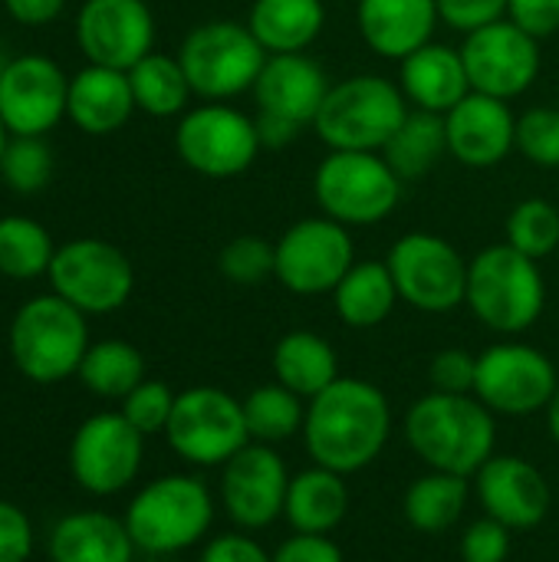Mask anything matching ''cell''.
I'll use <instances>...</instances> for the list:
<instances>
[{"label":"cell","instance_id":"obj_1","mask_svg":"<svg viewBox=\"0 0 559 562\" xmlns=\"http://www.w3.org/2000/svg\"><path fill=\"white\" fill-rule=\"evenodd\" d=\"M392 435V405L382 389L366 379L339 375L329 389L306 402L303 441L313 464L343 477L366 471Z\"/></svg>","mask_w":559,"mask_h":562},{"label":"cell","instance_id":"obj_2","mask_svg":"<svg viewBox=\"0 0 559 562\" xmlns=\"http://www.w3.org/2000/svg\"><path fill=\"white\" fill-rule=\"evenodd\" d=\"M405 441L432 471L474 477L494 458L497 422L478 395L428 392L405 412Z\"/></svg>","mask_w":559,"mask_h":562},{"label":"cell","instance_id":"obj_3","mask_svg":"<svg viewBox=\"0 0 559 562\" xmlns=\"http://www.w3.org/2000/svg\"><path fill=\"white\" fill-rule=\"evenodd\" d=\"M16 372L36 385H56L79 372L89 342L86 313L56 293L26 300L7 333Z\"/></svg>","mask_w":559,"mask_h":562},{"label":"cell","instance_id":"obj_4","mask_svg":"<svg viewBox=\"0 0 559 562\" xmlns=\"http://www.w3.org/2000/svg\"><path fill=\"white\" fill-rule=\"evenodd\" d=\"M465 303L488 329L521 336L540 319L547 306V283L537 260L524 257L511 244H494L468 260Z\"/></svg>","mask_w":559,"mask_h":562},{"label":"cell","instance_id":"obj_5","mask_svg":"<svg viewBox=\"0 0 559 562\" xmlns=\"http://www.w3.org/2000/svg\"><path fill=\"white\" fill-rule=\"evenodd\" d=\"M128 537L135 550L171 557L198 547L214 524V497L201 477L165 474L145 484L125 510Z\"/></svg>","mask_w":559,"mask_h":562},{"label":"cell","instance_id":"obj_6","mask_svg":"<svg viewBox=\"0 0 559 562\" xmlns=\"http://www.w3.org/2000/svg\"><path fill=\"white\" fill-rule=\"evenodd\" d=\"M405 115L409 99L392 79L359 72L329 86L313 128L329 151H382Z\"/></svg>","mask_w":559,"mask_h":562},{"label":"cell","instance_id":"obj_7","mask_svg":"<svg viewBox=\"0 0 559 562\" xmlns=\"http://www.w3.org/2000/svg\"><path fill=\"white\" fill-rule=\"evenodd\" d=\"M267 49L237 20L198 23L178 49V63L191 82V92L208 102H227L241 92H254V82L267 63Z\"/></svg>","mask_w":559,"mask_h":562},{"label":"cell","instance_id":"obj_8","mask_svg":"<svg viewBox=\"0 0 559 562\" xmlns=\"http://www.w3.org/2000/svg\"><path fill=\"white\" fill-rule=\"evenodd\" d=\"M313 194L326 217L369 227L399 207L402 178L382 151H329L313 175Z\"/></svg>","mask_w":559,"mask_h":562},{"label":"cell","instance_id":"obj_9","mask_svg":"<svg viewBox=\"0 0 559 562\" xmlns=\"http://www.w3.org/2000/svg\"><path fill=\"white\" fill-rule=\"evenodd\" d=\"M165 438L181 461L194 468H224L241 448L250 445L244 402L224 389L194 385L175 398Z\"/></svg>","mask_w":559,"mask_h":562},{"label":"cell","instance_id":"obj_10","mask_svg":"<svg viewBox=\"0 0 559 562\" xmlns=\"http://www.w3.org/2000/svg\"><path fill=\"white\" fill-rule=\"evenodd\" d=\"M49 286L86 316H105L128 303L135 290L132 260L109 240L76 237L56 247L49 263Z\"/></svg>","mask_w":559,"mask_h":562},{"label":"cell","instance_id":"obj_11","mask_svg":"<svg viewBox=\"0 0 559 562\" xmlns=\"http://www.w3.org/2000/svg\"><path fill=\"white\" fill-rule=\"evenodd\" d=\"M257 122L234 105L204 102L188 109L175 128L178 158L204 178H237L260 155Z\"/></svg>","mask_w":559,"mask_h":562},{"label":"cell","instance_id":"obj_12","mask_svg":"<svg viewBox=\"0 0 559 562\" xmlns=\"http://www.w3.org/2000/svg\"><path fill=\"white\" fill-rule=\"evenodd\" d=\"M399 300L422 313H451L468 293V260L438 234L412 231L385 257Z\"/></svg>","mask_w":559,"mask_h":562},{"label":"cell","instance_id":"obj_13","mask_svg":"<svg viewBox=\"0 0 559 562\" xmlns=\"http://www.w3.org/2000/svg\"><path fill=\"white\" fill-rule=\"evenodd\" d=\"M277 247V270L283 290L297 296H320L333 293L339 280L356 263V247L349 227L333 217H303L280 234Z\"/></svg>","mask_w":559,"mask_h":562},{"label":"cell","instance_id":"obj_14","mask_svg":"<svg viewBox=\"0 0 559 562\" xmlns=\"http://www.w3.org/2000/svg\"><path fill=\"white\" fill-rule=\"evenodd\" d=\"M557 366L527 342H497L478 356L474 395L504 418L547 412L557 395Z\"/></svg>","mask_w":559,"mask_h":562},{"label":"cell","instance_id":"obj_15","mask_svg":"<svg viewBox=\"0 0 559 562\" xmlns=\"http://www.w3.org/2000/svg\"><path fill=\"white\" fill-rule=\"evenodd\" d=\"M145 435L135 431L122 412H99L86 418L69 441V471L86 494H122L142 471Z\"/></svg>","mask_w":559,"mask_h":562},{"label":"cell","instance_id":"obj_16","mask_svg":"<svg viewBox=\"0 0 559 562\" xmlns=\"http://www.w3.org/2000/svg\"><path fill=\"white\" fill-rule=\"evenodd\" d=\"M461 59L471 92L511 102L524 95L540 72V40L524 33L514 20H497L465 36Z\"/></svg>","mask_w":559,"mask_h":562},{"label":"cell","instance_id":"obj_17","mask_svg":"<svg viewBox=\"0 0 559 562\" xmlns=\"http://www.w3.org/2000/svg\"><path fill=\"white\" fill-rule=\"evenodd\" d=\"M290 471L273 445L250 441L221 468V504L234 527L264 530L283 517Z\"/></svg>","mask_w":559,"mask_h":562},{"label":"cell","instance_id":"obj_18","mask_svg":"<svg viewBox=\"0 0 559 562\" xmlns=\"http://www.w3.org/2000/svg\"><path fill=\"white\" fill-rule=\"evenodd\" d=\"M69 79L56 59L13 56L0 76V122L10 135H46L66 119Z\"/></svg>","mask_w":559,"mask_h":562},{"label":"cell","instance_id":"obj_19","mask_svg":"<svg viewBox=\"0 0 559 562\" xmlns=\"http://www.w3.org/2000/svg\"><path fill=\"white\" fill-rule=\"evenodd\" d=\"M76 43L92 66L128 72L155 46V16L145 0H86L76 13Z\"/></svg>","mask_w":559,"mask_h":562},{"label":"cell","instance_id":"obj_20","mask_svg":"<svg viewBox=\"0 0 559 562\" xmlns=\"http://www.w3.org/2000/svg\"><path fill=\"white\" fill-rule=\"evenodd\" d=\"M474 487L484 514L507 530H534L547 520L554 507V491L547 477L517 454H494L474 474Z\"/></svg>","mask_w":559,"mask_h":562},{"label":"cell","instance_id":"obj_21","mask_svg":"<svg viewBox=\"0 0 559 562\" xmlns=\"http://www.w3.org/2000/svg\"><path fill=\"white\" fill-rule=\"evenodd\" d=\"M448 151L465 168H494L517 148V115L504 99L468 92L445 112Z\"/></svg>","mask_w":559,"mask_h":562},{"label":"cell","instance_id":"obj_22","mask_svg":"<svg viewBox=\"0 0 559 562\" xmlns=\"http://www.w3.org/2000/svg\"><path fill=\"white\" fill-rule=\"evenodd\" d=\"M329 92V79L316 59L306 53H273L267 56L257 82H254V102L257 112L280 115L303 125H313L320 115V105Z\"/></svg>","mask_w":559,"mask_h":562},{"label":"cell","instance_id":"obj_23","mask_svg":"<svg viewBox=\"0 0 559 562\" xmlns=\"http://www.w3.org/2000/svg\"><path fill=\"white\" fill-rule=\"evenodd\" d=\"M438 20V0H359L356 7L366 46L399 63L432 43Z\"/></svg>","mask_w":559,"mask_h":562},{"label":"cell","instance_id":"obj_24","mask_svg":"<svg viewBox=\"0 0 559 562\" xmlns=\"http://www.w3.org/2000/svg\"><path fill=\"white\" fill-rule=\"evenodd\" d=\"M135 112V95L128 72L109 66H82L69 79L66 119L86 135H112L119 132Z\"/></svg>","mask_w":559,"mask_h":562},{"label":"cell","instance_id":"obj_25","mask_svg":"<svg viewBox=\"0 0 559 562\" xmlns=\"http://www.w3.org/2000/svg\"><path fill=\"white\" fill-rule=\"evenodd\" d=\"M402 95L425 112H451L468 92V69L461 59V49H451L445 43H425L422 49L409 53L402 59Z\"/></svg>","mask_w":559,"mask_h":562},{"label":"cell","instance_id":"obj_26","mask_svg":"<svg viewBox=\"0 0 559 562\" xmlns=\"http://www.w3.org/2000/svg\"><path fill=\"white\" fill-rule=\"evenodd\" d=\"M349 514V487L346 477L329 468H306L290 477L283 520L293 533L329 537Z\"/></svg>","mask_w":559,"mask_h":562},{"label":"cell","instance_id":"obj_27","mask_svg":"<svg viewBox=\"0 0 559 562\" xmlns=\"http://www.w3.org/2000/svg\"><path fill=\"white\" fill-rule=\"evenodd\" d=\"M135 540L125 520L99 510L63 517L49 533V562H132Z\"/></svg>","mask_w":559,"mask_h":562},{"label":"cell","instance_id":"obj_28","mask_svg":"<svg viewBox=\"0 0 559 562\" xmlns=\"http://www.w3.org/2000/svg\"><path fill=\"white\" fill-rule=\"evenodd\" d=\"M326 23L323 0H254L247 13L250 33L273 53H303L316 43Z\"/></svg>","mask_w":559,"mask_h":562},{"label":"cell","instance_id":"obj_29","mask_svg":"<svg viewBox=\"0 0 559 562\" xmlns=\"http://www.w3.org/2000/svg\"><path fill=\"white\" fill-rule=\"evenodd\" d=\"M273 375L280 385L310 402L339 379V359L329 339H323L320 333L293 329L273 346Z\"/></svg>","mask_w":559,"mask_h":562},{"label":"cell","instance_id":"obj_30","mask_svg":"<svg viewBox=\"0 0 559 562\" xmlns=\"http://www.w3.org/2000/svg\"><path fill=\"white\" fill-rule=\"evenodd\" d=\"M399 303V286L385 260H362L333 290L336 316L353 329H372L392 316Z\"/></svg>","mask_w":559,"mask_h":562},{"label":"cell","instance_id":"obj_31","mask_svg":"<svg viewBox=\"0 0 559 562\" xmlns=\"http://www.w3.org/2000/svg\"><path fill=\"white\" fill-rule=\"evenodd\" d=\"M471 477L448 474V471H432L415 477L402 497V514L412 530L418 533H445L451 530L471 501Z\"/></svg>","mask_w":559,"mask_h":562},{"label":"cell","instance_id":"obj_32","mask_svg":"<svg viewBox=\"0 0 559 562\" xmlns=\"http://www.w3.org/2000/svg\"><path fill=\"white\" fill-rule=\"evenodd\" d=\"M448 151V132H445V115L438 112H425L415 109L405 115V122L399 125V132L389 138V145L382 148L385 161L392 165V171L402 181H415L425 178Z\"/></svg>","mask_w":559,"mask_h":562},{"label":"cell","instance_id":"obj_33","mask_svg":"<svg viewBox=\"0 0 559 562\" xmlns=\"http://www.w3.org/2000/svg\"><path fill=\"white\" fill-rule=\"evenodd\" d=\"M128 82H132L135 109H142L152 119L185 115L188 99L194 95L178 56L155 53V49L128 69Z\"/></svg>","mask_w":559,"mask_h":562},{"label":"cell","instance_id":"obj_34","mask_svg":"<svg viewBox=\"0 0 559 562\" xmlns=\"http://www.w3.org/2000/svg\"><path fill=\"white\" fill-rule=\"evenodd\" d=\"M76 375L92 395L122 402L135 385L145 382V359L125 339H102L86 349Z\"/></svg>","mask_w":559,"mask_h":562},{"label":"cell","instance_id":"obj_35","mask_svg":"<svg viewBox=\"0 0 559 562\" xmlns=\"http://www.w3.org/2000/svg\"><path fill=\"white\" fill-rule=\"evenodd\" d=\"M244 422H247L250 441H257V445H280V441L293 438L297 431H303L306 405H303V398L297 392H290L280 382L257 385L244 398Z\"/></svg>","mask_w":559,"mask_h":562},{"label":"cell","instance_id":"obj_36","mask_svg":"<svg viewBox=\"0 0 559 562\" xmlns=\"http://www.w3.org/2000/svg\"><path fill=\"white\" fill-rule=\"evenodd\" d=\"M56 244L49 231L33 217H0V273L10 280H36L49 273Z\"/></svg>","mask_w":559,"mask_h":562},{"label":"cell","instance_id":"obj_37","mask_svg":"<svg viewBox=\"0 0 559 562\" xmlns=\"http://www.w3.org/2000/svg\"><path fill=\"white\" fill-rule=\"evenodd\" d=\"M504 234L514 250L530 260H544L559 247V211L547 198H524L504 224Z\"/></svg>","mask_w":559,"mask_h":562},{"label":"cell","instance_id":"obj_38","mask_svg":"<svg viewBox=\"0 0 559 562\" xmlns=\"http://www.w3.org/2000/svg\"><path fill=\"white\" fill-rule=\"evenodd\" d=\"M53 178V148L43 135H10L0 158V181L16 194H36Z\"/></svg>","mask_w":559,"mask_h":562},{"label":"cell","instance_id":"obj_39","mask_svg":"<svg viewBox=\"0 0 559 562\" xmlns=\"http://www.w3.org/2000/svg\"><path fill=\"white\" fill-rule=\"evenodd\" d=\"M217 270L224 273V280H231L237 286H257L267 277H273L277 247L257 234H241L224 244V250L217 257Z\"/></svg>","mask_w":559,"mask_h":562},{"label":"cell","instance_id":"obj_40","mask_svg":"<svg viewBox=\"0 0 559 562\" xmlns=\"http://www.w3.org/2000/svg\"><path fill=\"white\" fill-rule=\"evenodd\" d=\"M175 392L158 382V379H145L142 385H135L125 398H122V415L125 422L142 431L145 438L148 435H165L168 422H171V412H175Z\"/></svg>","mask_w":559,"mask_h":562},{"label":"cell","instance_id":"obj_41","mask_svg":"<svg viewBox=\"0 0 559 562\" xmlns=\"http://www.w3.org/2000/svg\"><path fill=\"white\" fill-rule=\"evenodd\" d=\"M517 151L540 168H559V109H527L517 119Z\"/></svg>","mask_w":559,"mask_h":562},{"label":"cell","instance_id":"obj_42","mask_svg":"<svg viewBox=\"0 0 559 562\" xmlns=\"http://www.w3.org/2000/svg\"><path fill=\"white\" fill-rule=\"evenodd\" d=\"M428 379H432V392L474 395L478 356H471L468 349H441L428 366Z\"/></svg>","mask_w":559,"mask_h":562},{"label":"cell","instance_id":"obj_43","mask_svg":"<svg viewBox=\"0 0 559 562\" xmlns=\"http://www.w3.org/2000/svg\"><path fill=\"white\" fill-rule=\"evenodd\" d=\"M511 533L494 517L474 520L461 537V562H507L511 557Z\"/></svg>","mask_w":559,"mask_h":562},{"label":"cell","instance_id":"obj_44","mask_svg":"<svg viewBox=\"0 0 559 562\" xmlns=\"http://www.w3.org/2000/svg\"><path fill=\"white\" fill-rule=\"evenodd\" d=\"M507 3L511 0H438V16L451 30L468 36L481 26L507 20Z\"/></svg>","mask_w":559,"mask_h":562},{"label":"cell","instance_id":"obj_45","mask_svg":"<svg viewBox=\"0 0 559 562\" xmlns=\"http://www.w3.org/2000/svg\"><path fill=\"white\" fill-rule=\"evenodd\" d=\"M30 557H33L30 517L16 504L0 501V562H26Z\"/></svg>","mask_w":559,"mask_h":562},{"label":"cell","instance_id":"obj_46","mask_svg":"<svg viewBox=\"0 0 559 562\" xmlns=\"http://www.w3.org/2000/svg\"><path fill=\"white\" fill-rule=\"evenodd\" d=\"M507 20H514L534 40L559 33V0H511Z\"/></svg>","mask_w":559,"mask_h":562},{"label":"cell","instance_id":"obj_47","mask_svg":"<svg viewBox=\"0 0 559 562\" xmlns=\"http://www.w3.org/2000/svg\"><path fill=\"white\" fill-rule=\"evenodd\" d=\"M198 562H273V557L247 533H221L204 543Z\"/></svg>","mask_w":559,"mask_h":562},{"label":"cell","instance_id":"obj_48","mask_svg":"<svg viewBox=\"0 0 559 562\" xmlns=\"http://www.w3.org/2000/svg\"><path fill=\"white\" fill-rule=\"evenodd\" d=\"M273 562H346V557L329 537L293 533L287 543H280V550L273 553Z\"/></svg>","mask_w":559,"mask_h":562},{"label":"cell","instance_id":"obj_49","mask_svg":"<svg viewBox=\"0 0 559 562\" xmlns=\"http://www.w3.org/2000/svg\"><path fill=\"white\" fill-rule=\"evenodd\" d=\"M3 7L20 26H46L66 10V0H3Z\"/></svg>","mask_w":559,"mask_h":562},{"label":"cell","instance_id":"obj_50","mask_svg":"<svg viewBox=\"0 0 559 562\" xmlns=\"http://www.w3.org/2000/svg\"><path fill=\"white\" fill-rule=\"evenodd\" d=\"M257 135H260V145L264 148H287L290 142H297L300 135V125L290 122V119H280V115H267V112H257Z\"/></svg>","mask_w":559,"mask_h":562},{"label":"cell","instance_id":"obj_51","mask_svg":"<svg viewBox=\"0 0 559 562\" xmlns=\"http://www.w3.org/2000/svg\"><path fill=\"white\" fill-rule=\"evenodd\" d=\"M547 428H550V438L559 445V389L557 395L550 398V405H547Z\"/></svg>","mask_w":559,"mask_h":562},{"label":"cell","instance_id":"obj_52","mask_svg":"<svg viewBox=\"0 0 559 562\" xmlns=\"http://www.w3.org/2000/svg\"><path fill=\"white\" fill-rule=\"evenodd\" d=\"M7 142H10V132H7V125L0 122V158H3V148H7Z\"/></svg>","mask_w":559,"mask_h":562},{"label":"cell","instance_id":"obj_53","mask_svg":"<svg viewBox=\"0 0 559 562\" xmlns=\"http://www.w3.org/2000/svg\"><path fill=\"white\" fill-rule=\"evenodd\" d=\"M10 59H13V56H7V49L0 46V76H3V69L10 66Z\"/></svg>","mask_w":559,"mask_h":562}]
</instances>
